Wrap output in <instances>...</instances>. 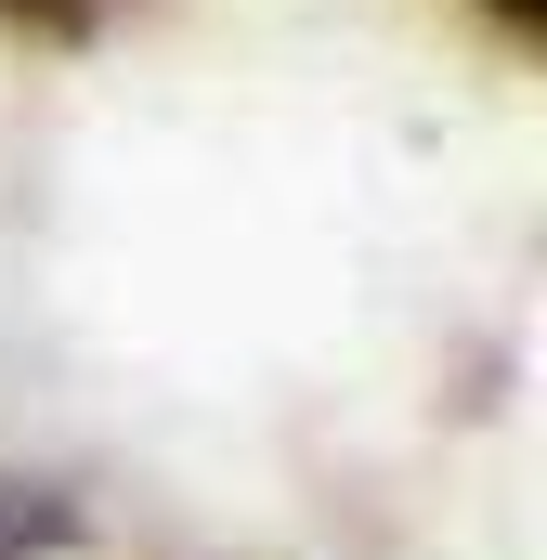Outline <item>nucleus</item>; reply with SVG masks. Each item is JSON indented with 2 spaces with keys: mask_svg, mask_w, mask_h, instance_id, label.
Here are the masks:
<instances>
[{
  "mask_svg": "<svg viewBox=\"0 0 547 560\" xmlns=\"http://www.w3.org/2000/svg\"><path fill=\"white\" fill-rule=\"evenodd\" d=\"M13 26H39V39H92V26H118L131 0H0Z\"/></svg>",
  "mask_w": 547,
  "mask_h": 560,
  "instance_id": "obj_1",
  "label": "nucleus"
},
{
  "mask_svg": "<svg viewBox=\"0 0 547 560\" xmlns=\"http://www.w3.org/2000/svg\"><path fill=\"white\" fill-rule=\"evenodd\" d=\"M482 13H496V26H547V0H482Z\"/></svg>",
  "mask_w": 547,
  "mask_h": 560,
  "instance_id": "obj_2",
  "label": "nucleus"
}]
</instances>
